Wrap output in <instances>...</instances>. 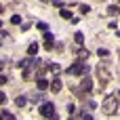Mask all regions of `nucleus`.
Instances as JSON below:
<instances>
[{
    "mask_svg": "<svg viewBox=\"0 0 120 120\" xmlns=\"http://www.w3.org/2000/svg\"><path fill=\"white\" fill-rule=\"evenodd\" d=\"M101 110H103V114L114 116V114L118 112V97H116V95H108V97L103 99V103H101Z\"/></svg>",
    "mask_w": 120,
    "mask_h": 120,
    "instance_id": "obj_1",
    "label": "nucleus"
},
{
    "mask_svg": "<svg viewBox=\"0 0 120 120\" xmlns=\"http://www.w3.org/2000/svg\"><path fill=\"white\" fill-rule=\"evenodd\" d=\"M68 74H74V76H86V74H89V68H86V63L76 61V63H72V65L68 68Z\"/></svg>",
    "mask_w": 120,
    "mask_h": 120,
    "instance_id": "obj_2",
    "label": "nucleus"
},
{
    "mask_svg": "<svg viewBox=\"0 0 120 120\" xmlns=\"http://www.w3.org/2000/svg\"><path fill=\"white\" fill-rule=\"evenodd\" d=\"M97 78H99L101 86H105V84L110 82V72H108L105 65H99V68H97Z\"/></svg>",
    "mask_w": 120,
    "mask_h": 120,
    "instance_id": "obj_3",
    "label": "nucleus"
},
{
    "mask_svg": "<svg viewBox=\"0 0 120 120\" xmlns=\"http://www.w3.org/2000/svg\"><path fill=\"white\" fill-rule=\"evenodd\" d=\"M40 114H42V116H46V118H49V116H51V114H55V105H53V103H51V101H44V103H42V105H40Z\"/></svg>",
    "mask_w": 120,
    "mask_h": 120,
    "instance_id": "obj_4",
    "label": "nucleus"
},
{
    "mask_svg": "<svg viewBox=\"0 0 120 120\" xmlns=\"http://www.w3.org/2000/svg\"><path fill=\"white\" fill-rule=\"evenodd\" d=\"M80 86H82V91H84V93H89V91L93 89V80H91V76H89V74H86V76H82V84H80Z\"/></svg>",
    "mask_w": 120,
    "mask_h": 120,
    "instance_id": "obj_5",
    "label": "nucleus"
},
{
    "mask_svg": "<svg viewBox=\"0 0 120 120\" xmlns=\"http://www.w3.org/2000/svg\"><path fill=\"white\" fill-rule=\"evenodd\" d=\"M36 86H38V91H46L51 84H49V80H44V78H38V80H36Z\"/></svg>",
    "mask_w": 120,
    "mask_h": 120,
    "instance_id": "obj_6",
    "label": "nucleus"
},
{
    "mask_svg": "<svg viewBox=\"0 0 120 120\" xmlns=\"http://www.w3.org/2000/svg\"><path fill=\"white\" fill-rule=\"evenodd\" d=\"M49 89H51L53 93H59V91H61V80H59V78H55V80L51 82V86H49Z\"/></svg>",
    "mask_w": 120,
    "mask_h": 120,
    "instance_id": "obj_7",
    "label": "nucleus"
},
{
    "mask_svg": "<svg viewBox=\"0 0 120 120\" xmlns=\"http://www.w3.org/2000/svg\"><path fill=\"white\" fill-rule=\"evenodd\" d=\"M36 53H38V44L32 42V44L27 46V55H30V57H36Z\"/></svg>",
    "mask_w": 120,
    "mask_h": 120,
    "instance_id": "obj_8",
    "label": "nucleus"
},
{
    "mask_svg": "<svg viewBox=\"0 0 120 120\" xmlns=\"http://www.w3.org/2000/svg\"><path fill=\"white\" fill-rule=\"evenodd\" d=\"M0 120H15V116H13L8 110H2V112H0Z\"/></svg>",
    "mask_w": 120,
    "mask_h": 120,
    "instance_id": "obj_9",
    "label": "nucleus"
},
{
    "mask_svg": "<svg viewBox=\"0 0 120 120\" xmlns=\"http://www.w3.org/2000/svg\"><path fill=\"white\" fill-rule=\"evenodd\" d=\"M25 101H27V99H25L23 95H19V97H15V103H17L19 108H23V105H25Z\"/></svg>",
    "mask_w": 120,
    "mask_h": 120,
    "instance_id": "obj_10",
    "label": "nucleus"
},
{
    "mask_svg": "<svg viewBox=\"0 0 120 120\" xmlns=\"http://www.w3.org/2000/svg\"><path fill=\"white\" fill-rule=\"evenodd\" d=\"M61 17H65V19H72V21H74V17H72V13H70L68 8H61Z\"/></svg>",
    "mask_w": 120,
    "mask_h": 120,
    "instance_id": "obj_11",
    "label": "nucleus"
},
{
    "mask_svg": "<svg viewBox=\"0 0 120 120\" xmlns=\"http://www.w3.org/2000/svg\"><path fill=\"white\" fill-rule=\"evenodd\" d=\"M74 36H76V42H78V44H82V42H84V34H82V32H76Z\"/></svg>",
    "mask_w": 120,
    "mask_h": 120,
    "instance_id": "obj_12",
    "label": "nucleus"
},
{
    "mask_svg": "<svg viewBox=\"0 0 120 120\" xmlns=\"http://www.w3.org/2000/svg\"><path fill=\"white\" fill-rule=\"evenodd\" d=\"M49 70H51L53 74H59V72H61V68H59L57 63H51V65H49Z\"/></svg>",
    "mask_w": 120,
    "mask_h": 120,
    "instance_id": "obj_13",
    "label": "nucleus"
},
{
    "mask_svg": "<svg viewBox=\"0 0 120 120\" xmlns=\"http://www.w3.org/2000/svg\"><path fill=\"white\" fill-rule=\"evenodd\" d=\"M78 57H80V59H86V57H89V51H86V49H80V51H78Z\"/></svg>",
    "mask_w": 120,
    "mask_h": 120,
    "instance_id": "obj_14",
    "label": "nucleus"
},
{
    "mask_svg": "<svg viewBox=\"0 0 120 120\" xmlns=\"http://www.w3.org/2000/svg\"><path fill=\"white\" fill-rule=\"evenodd\" d=\"M97 55H99V57H108V55H110V51H108V49H99V51H97Z\"/></svg>",
    "mask_w": 120,
    "mask_h": 120,
    "instance_id": "obj_15",
    "label": "nucleus"
},
{
    "mask_svg": "<svg viewBox=\"0 0 120 120\" xmlns=\"http://www.w3.org/2000/svg\"><path fill=\"white\" fill-rule=\"evenodd\" d=\"M108 13H110V15H118L120 8H118V6H110V8H108Z\"/></svg>",
    "mask_w": 120,
    "mask_h": 120,
    "instance_id": "obj_16",
    "label": "nucleus"
},
{
    "mask_svg": "<svg viewBox=\"0 0 120 120\" xmlns=\"http://www.w3.org/2000/svg\"><path fill=\"white\" fill-rule=\"evenodd\" d=\"M11 21L17 25V23H21V17H19V15H13V17H11Z\"/></svg>",
    "mask_w": 120,
    "mask_h": 120,
    "instance_id": "obj_17",
    "label": "nucleus"
},
{
    "mask_svg": "<svg viewBox=\"0 0 120 120\" xmlns=\"http://www.w3.org/2000/svg\"><path fill=\"white\" fill-rule=\"evenodd\" d=\"M82 120H93V116H91V114H89V112H86V114H84V112H82Z\"/></svg>",
    "mask_w": 120,
    "mask_h": 120,
    "instance_id": "obj_18",
    "label": "nucleus"
},
{
    "mask_svg": "<svg viewBox=\"0 0 120 120\" xmlns=\"http://www.w3.org/2000/svg\"><path fill=\"white\" fill-rule=\"evenodd\" d=\"M38 30H42V32H46V23H42V21H40V23H38Z\"/></svg>",
    "mask_w": 120,
    "mask_h": 120,
    "instance_id": "obj_19",
    "label": "nucleus"
},
{
    "mask_svg": "<svg viewBox=\"0 0 120 120\" xmlns=\"http://www.w3.org/2000/svg\"><path fill=\"white\" fill-rule=\"evenodd\" d=\"M4 36H8V34H4V32H0V44L4 42Z\"/></svg>",
    "mask_w": 120,
    "mask_h": 120,
    "instance_id": "obj_20",
    "label": "nucleus"
},
{
    "mask_svg": "<svg viewBox=\"0 0 120 120\" xmlns=\"http://www.w3.org/2000/svg\"><path fill=\"white\" fill-rule=\"evenodd\" d=\"M4 101H6V95H4V93H0V103H4Z\"/></svg>",
    "mask_w": 120,
    "mask_h": 120,
    "instance_id": "obj_21",
    "label": "nucleus"
},
{
    "mask_svg": "<svg viewBox=\"0 0 120 120\" xmlns=\"http://www.w3.org/2000/svg\"><path fill=\"white\" fill-rule=\"evenodd\" d=\"M49 120H59V116H57V114H51V116H49Z\"/></svg>",
    "mask_w": 120,
    "mask_h": 120,
    "instance_id": "obj_22",
    "label": "nucleus"
},
{
    "mask_svg": "<svg viewBox=\"0 0 120 120\" xmlns=\"http://www.w3.org/2000/svg\"><path fill=\"white\" fill-rule=\"evenodd\" d=\"M4 82H6V76H2V74H0V84H4Z\"/></svg>",
    "mask_w": 120,
    "mask_h": 120,
    "instance_id": "obj_23",
    "label": "nucleus"
},
{
    "mask_svg": "<svg viewBox=\"0 0 120 120\" xmlns=\"http://www.w3.org/2000/svg\"><path fill=\"white\" fill-rule=\"evenodd\" d=\"M2 68H4V63H2V61H0V72H2Z\"/></svg>",
    "mask_w": 120,
    "mask_h": 120,
    "instance_id": "obj_24",
    "label": "nucleus"
},
{
    "mask_svg": "<svg viewBox=\"0 0 120 120\" xmlns=\"http://www.w3.org/2000/svg\"><path fill=\"white\" fill-rule=\"evenodd\" d=\"M0 27H2V19H0Z\"/></svg>",
    "mask_w": 120,
    "mask_h": 120,
    "instance_id": "obj_25",
    "label": "nucleus"
},
{
    "mask_svg": "<svg viewBox=\"0 0 120 120\" xmlns=\"http://www.w3.org/2000/svg\"><path fill=\"white\" fill-rule=\"evenodd\" d=\"M0 13H2V4H0Z\"/></svg>",
    "mask_w": 120,
    "mask_h": 120,
    "instance_id": "obj_26",
    "label": "nucleus"
},
{
    "mask_svg": "<svg viewBox=\"0 0 120 120\" xmlns=\"http://www.w3.org/2000/svg\"><path fill=\"white\" fill-rule=\"evenodd\" d=\"M40 2H49V0H40Z\"/></svg>",
    "mask_w": 120,
    "mask_h": 120,
    "instance_id": "obj_27",
    "label": "nucleus"
},
{
    "mask_svg": "<svg viewBox=\"0 0 120 120\" xmlns=\"http://www.w3.org/2000/svg\"><path fill=\"white\" fill-rule=\"evenodd\" d=\"M118 36H120V32H118Z\"/></svg>",
    "mask_w": 120,
    "mask_h": 120,
    "instance_id": "obj_28",
    "label": "nucleus"
}]
</instances>
